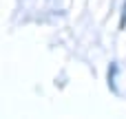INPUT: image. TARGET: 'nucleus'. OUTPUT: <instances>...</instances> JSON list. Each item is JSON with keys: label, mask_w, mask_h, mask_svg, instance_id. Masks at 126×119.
<instances>
[{"label": "nucleus", "mask_w": 126, "mask_h": 119, "mask_svg": "<svg viewBox=\"0 0 126 119\" xmlns=\"http://www.w3.org/2000/svg\"><path fill=\"white\" fill-rule=\"evenodd\" d=\"M115 77H117V64L113 62L111 68H109V86H111L113 91H117V86H115Z\"/></svg>", "instance_id": "f257e3e1"}, {"label": "nucleus", "mask_w": 126, "mask_h": 119, "mask_svg": "<svg viewBox=\"0 0 126 119\" xmlns=\"http://www.w3.org/2000/svg\"><path fill=\"white\" fill-rule=\"evenodd\" d=\"M126 26V0H124V7H122V18H120V29Z\"/></svg>", "instance_id": "f03ea898"}]
</instances>
